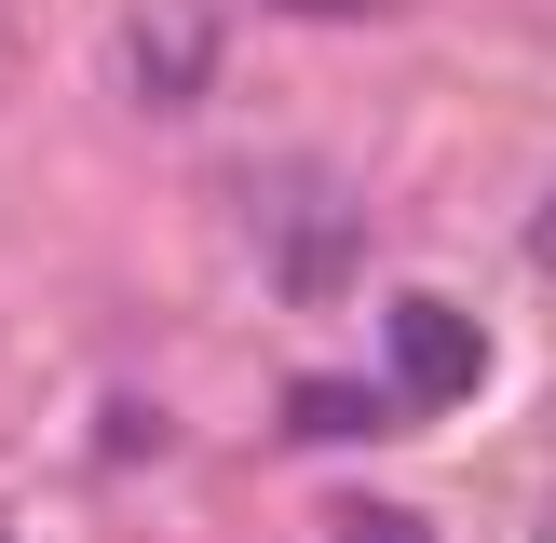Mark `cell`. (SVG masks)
<instances>
[{
    "instance_id": "cell-2",
    "label": "cell",
    "mask_w": 556,
    "mask_h": 543,
    "mask_svg": "<svg viewBox=\"0 0 556 543\" xmlns=\"http://www.w3.org/2000/svg\"><path fill=\"white\" fill-rule=\"evenodd\" d=\"M123 68H136L150 109H190V96L217 81V0H150L136 41H123Z\"/></svg>"
},
{
    "instance_id": "cell-4",
    "label": "cell",
    "mask_w": 556,
    "mask_h": 543,
    "mask_svg": "<svg viewBox=\"0 0 556 543\" xmlns=\"http://www.w3.org/2000/svg\"><path fill=\"white\" fill-rule=\"evenodd\" d=\"M380 421V394H353V380H313L299 394V434H367Z\"/></svg>"
},
{
    "instance_id": "cell-5",
    "label": "cell",
    "mask_w": 556,
    "mask_h": 543,
    "mask_svg": "<svg viewBox=\"0 0 556 543\" xmlns=\"http://www.w3.org/2000/svg\"><path fill=\"white\" fill-rule=\"evenodd\" d=\"M353 543H421V530H407V516H353Z\"/></svg>"
},
{
    "instance_id": "cell-1",
    "label": "cell",
    "mask_w": 556,
    "mask_h": 543,
    "mask_svg": "<svg viewBox=\"0 0 556 543\" xmlns=\"http://www.w3.org/2000/svg\"><path fill=\"white\" fill-rule=\"evenodd\" d=\"M258 244H271V286H286V299H326L353 272V190L326 177V163L258 177Z\"/></svg>"
},
{
    "instance_id": "cell-6",
    "label": "cell",
    "mask_w": 556,
    "mask_h": 543,
    "mask_svg": "<svg viewBox=\"0 0 556 543\" xmlns=\"http://www.w3.org/2000/svg\"><path fill=\"white\" fill-rule=\"evenodd\" d=\"M530 258H543V272H556V204H543V231H530Z\"/></svg>"
},
{
    "instance_id": "cell-3",
    "label": "cell",
    "mask_w": 556,
    "mask_h": 543,
    "mask_svg": "<svg viewBox=\"0 0 556 543\" xmlns=\"http://www.w3.org/2000/svg\"><path fill=\"white\" fill-rule=\"evenodd\" d=\"M476 380H489V340L448 313V299H407L394 313V394L407 407H462Z\"/></svg>"
}]
</instances>
